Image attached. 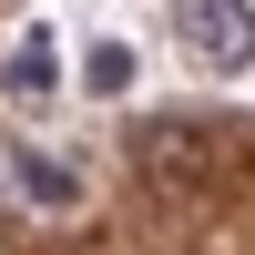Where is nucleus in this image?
<instances>
[{
	"instance_id": "obj_1",
	"label": "nucleus",
	"mask_w": 255,
	"mask_h": 255,
	"mask_svg": "<svg viewBox=\"0 0 255 255\" xmlns=\"http://www.w3.org/2000/svg\"><path fill=\"white\" fill-rule=\"evenodd\" d=\"M174 51L215 82L255 72V0H174Z\"/></svg>"
},
{
	"instance_id": "obj_2",
	"label": "nucleus",
	"mask_w": 255,
	"mask_h": 255,
	"mask_svg": "<svg viewBox=\"0 0 255 255\" xmlns=\"http://www.w3.org/2000/svg\"><path fill=\"white\" fill-rule=\"evenodd\" d=\"M133 153L153 163V174H174V184H204V174H215V133H204V123H143Z\"/></svg>"
},
{
	"instance_id": "obj_3",
	"label": "nucleus",
	"mask_w": 255,
	"mask_h": 255,
	"mask_svg": "<svg viewBox=\"0 0 255 255\" xmlns=\"http://www.w3.org/2000/svg\"><path fill=\"white\" fill-rule=\"evenodd\" d=\"M10 174H20V194H31L41 215H72V204H82V174L51 163V153H31V143H10Z\"/></svg>"
},
{
	"instance_id": "obj_4",
	"label": "nucleus",
	"mask_w": 255,
	"mask_h": 255,
	"mask_svg": "<svg viewBox=\"0 0 255 255\" xmlns=\"http://www.w3.org/2000/svg\"><path fill=\"white\" fill-rule=\"evenodd\" d=\"M0 82H10V102H41V92H51V41H20V51H10V72H0Z\"/></svg>"
},
{
	"instance_id": "obj_5",
	"label": "nucleus",
	"mask_w": 255,
	"mask_h": 255,
	"mask_svg": "<svg viewBox=\"0 0 255 255\" xmlns=\"http://www.w3.org/2000/svg\"><path fill=\"white\" fill-rule=\"evenodd\" d=\"M82 82H92V92H133V51H123V41H92V51H82Z\"/></svg>"
}]
</instances>
